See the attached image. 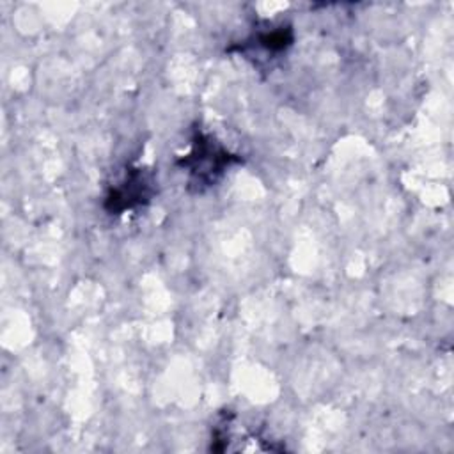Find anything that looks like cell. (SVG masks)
<instances>
[{
    "mask_svg": "<svg viewBox=\"0 0 454 454\" xmlns=\"http://www.w3.org/2000/svg\"><path fill=\"white\" fill-rule=\"evenodd\" d=\"M239 161L241 158L238 154L227 151L211 135L197 129L192 138L190 153L177 160V167L186 170L190 188L200 193L215 186L225 170Z\"/></svg>",
    "mask_w": 454,
    "mask_h": 454,
    "instance_id": "obj_1",
    "label": "cell"
},
{
    "mask_svg": "<svg viewBox=\"0 0 454 454\" xmlns=\"http://www.w3.org/2000/svg\"><path fill=\"white\" fill-rule=\"evenodd\" d=\"M154 176L145 168H129L126 176L108 190L105 209L110 215H121L126 209L147 204L154 195Z\"/></svg>",
    "mask_w": 454,
    "mask_h": 454,
    "instance_id": "obj_2",
    "label": "cell"
}]
</instances>
